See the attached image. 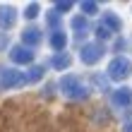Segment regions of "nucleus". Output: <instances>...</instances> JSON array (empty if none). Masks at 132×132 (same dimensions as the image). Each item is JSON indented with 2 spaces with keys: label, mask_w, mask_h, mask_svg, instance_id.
I'll return each instance as SVG.
<instances>
[{
  "label": "nucleus",
  "mask_w": 132,
  "mask_h": 132,
  "mask_svg": "<svg viewBox=\"0 0 132 132\" xmlns=\"http://www.w3.org/2000/svg\"><path fill=\"white\" fill-rule=\"evenodd\" d=\"M101 24H103L106 29H111V31H120V29H122V22L115 17L113 12H103V19H101Z\"/></svg>",
  "instance_id": "nucleus-10"
},
{
  "label": "nucleus",
  "mask_w": 132,
  "mask_h": 132,
  "mask_svg": "<svg viewBox=\"0 0 132 132\" xmlns=\"http://www.w3.org/2000/svg\"><path fill=\"white\" fill-rule=\"evenodd\" d=\"M60 89H63V94L67 98H87V94H89V89L84 87L79 82V77H75V75H65L63 79H60Z\"/></svg>",
  "instance_id": "nucleus-1"
},
{
  "label": "nucleus",
  "mask_w": 132,
  "mask_h": 132,
  "mask_svg": "<svg viewBox=\"0 0 132 132\" xmlns=\"http://www.w3.org/2000/svg\"><path fill=\"white\" fill-rule=\"evenodd\" d=\"M122 130H125V132H132V125H130V122H127V125H125V127H122Z\"/></svg>",
  "instance_id": "nucleus-21"
},
{
  "label": "nucleus",
  "mask_w": 132,
  "mask_h": 132,
  "mask_svg": "<svg viewBox=\"0 0 132 132\" xmlns=\"http://www.w3.org/2000/svg\"><path fill=\"white\" fill-rule=\"evenodd\" d=\"M70 7H72V0H58V3H55V10L58 12H67Z\"/></svg>",
  "instance_id": "nucleus-19"
},
{
  "label": "nucleus",
  "mask_w": 132,
  "mask_h": 132,
  "mask_svg": "<svg viewBox=\"0 0 132 132\" xmlns=\"http://www.w3.org/2000/svg\"><path fill=\"white\" fill-rule=\"evenodd\" d=\"M130 72H132V63H130L127 58H122V55L113 58V60H111V65H108V77H111V79H115V82L127 79Z\"/></svg>",
  "instance_id": "nucleus-2"
},
{
  "label": "nucleus",
  "mask_w": 132,
  "mask_h": 132,
  "mask_svg": "<svg viewBox=\"0 0 132 132\" xmlns=\"http://www.w3.org/2000/svg\"><path fill=\"white\" fill-rule=\"evenodd\" d=\"M43 72L46 70L41 67V65H34V67H29V72L24 75V79H27V84H34V82H38L43 77Z\"/></svg>",
  "instance_id": "nucleus-12"
},
{
  "label": "nucleus",
  "mask_w": 132,
  "mask_h": 132,
  "mask_svg": "<svg viewBox=\"0 0 132 132\" xmlns=\"http://www.w3.org/2000/svg\"><path fill=\"white\" fill-rule=\"evenodd\" d=\"M10 58H12V63H17V65H29L34 60V53H31V48H27V46H14L10 51Z\"/></svg>",
  "instance_id": "nucleus-5"
},
{
  "label": "nucleus",
  "mask_w": 132,
  "mask_h": 132,
  "mask_svg": "<svg viewBox=\"0 0 132 132\" xmlns=\"http://www.w3.org/2000/svg\"><path fill=\"white\" fill-rule=\"evenodd\" d=\"M111 34H113V31H111V29H106L103 24L96 27V38H98V41H108V38H111Z\"/></svg>",
  "instance_id": "nucleus-14"
},
{
  "label": "nucleus",
  "mask_w": 132,
  "mask_h": 132,
  "mask_svg": "<svg viewBox=\"0 0 132 132\" xmlns=\"http://www.w3.org/2000/svg\"><path fill=\"white\" fill-rule=\"evenodd\" d=\"M38 10H41L38 3H31V5L24 10V17H27V19H36V17H38Z\"/></svg>",
  "instance_id": "nucleus-16"
},
{
  "label": "nucleus",
  "mask_w": 132,
  "mask_h": 132,
  "mask_svg": "<svg viewBox=\"0 0 132 132\" xmlns=\"http://www.w3.org/2000/svg\"><path fill=\"white\" fill-rule=\"evenodd\" d=\"M22 41H24V46L29 48V46H36V43H41V29H36V27H29L22 31Z\"/></svg>",
  "instance_id": "nucleus-7"
},
{
  "label": "nucleus",
  "mask_w": 132,
  "mask_h": 132,
  "mask_svg": "<svg viewBox=\"0 0 132 132\" xmlns=\"http://www.w3.org/2000/svg\"><path fill=\"white\" fill-rule=\"evenodd\" d=\"M103 53H106L103 43H84V48L79 51V58L84 65H96L103 58Z\"/></svg>",
  "instance_id": "nucleus-3"
},
{
  "label": "nucleus",
  "mask_w": 132,
  "mask_h": 132,
  "mask_svg": "<svg viewBox=\"0 0 132 132\" xmlns=\"http://www.w3.org/2000/svg\"><path fill=\"white\" fill-rule=\"evenodd\" d=\"M14 19H17V12H14L12 5H0V29L7 31V29L14 27Z\"/></svg>",
  "instance_id": "nucleus-6"
},
{
  "label": "nucleus",
  "mask_w": 132,
  "mask_h": 132,
  "mask_svg": "<svg viewBox=\"0 0 132 132\" xmlns=\"http://www.w3.org/2000/svg\"><path fill=\"white\" fill-rule=\"evenodd\" d=\"M51 48L53 51H65V46H67V36H65V31H58V29H55V31H53L51 34Z\"/></svg>",
  "instance_id": "nucleus-9"
},
{
  "label": "nucleus",
  "mask_w": 132,
  "mask_h": 132,
  "mask_svg": "<svg viewBox=\"0 0 132 132\" xmlns=\"http://www.w3.org/2000/svg\"><path fill=\"white\" fill-rule=\"evenodd\" d=\"M72 29L77 31V38H82V36H87V31H89V22H87V17H72Z\"/></svg>",
  "instance_id": "nucleus-11"
},
{
  "label": "nucleus",
  "mask_w": 132,
  "mask_h": 132,
  "mask_svg": "<svg viewBox=\"0 0 132 132\" xmlns=\"http://www.w3.org/2000/svg\"><path fill=\"white\" fill-rule=\"evenodd\" d=\"M70 63H72V58H70L67 53H58V55L51 60V65L55 70H65V67H70Z\"/></svg>",
  "instance_id": "nucleus-13"
},
{
  "label": "nucleus",
  "mask_w": 132,
  "mask_h": 132,
  "mask_svg": "<svg viewBox=\"0 0 132 132\" xmlns=\"http://www.w3.org/2000/svg\"><path fill=\"white\" fill-rule=\"evenodd\" d=\"M0 84H3L5 89L22 87V84H27L24 72H19V70H14V67H7V70H3V79H0Z\"/></svg>",
  "instance_id": "nucleus-4"
},
{
  "label": "nucleus",
  "mask_w": 132,
  "mask_h": 132,
  "mask_svg": "<svg viewBox=\"0 0 132 132\" xmlns=\"http://www.w3.org/2000/svg\"><path fill=\"white\" fill-rule=\"evenodd\" d=\"M130 101H132V91L127 87H120V89H115L113 91V103L115 106H130Z\"/></svg>",
  "instance_id": "nucleus-8"
},
{
  "label": "nucleus",
  "mask_w": 132,
  "mask_h": 132,
  "mask_svg": "<svg viewBox=\"0 0 132 132\" xmlns=\"http://www.w3.org/2000/svg\"><path fill=\"white\" fill-rule=\"evenodd\" d=\"M91 82H94L101 91H108V79H106V77H101V75H91Z\"/></svg>",
  "instance_id": "nucleus-15"
},
{
  "label": "nucleus",
  "mask_w": 132,
  "mask_h": 132,
  "mask_svg": "<svg viewBox=\"0 0 132 132\" xmlns=\"http://www.w3.org/2000/svg\"><path fill=\"white\" fill-rule=\"evenodd\" d=\"M58 22H60V12H58V10L48 12V27H51V29H55V27H58Z\"/></svg>",
  "instance_id": "nucleus-18"
},
{
  "label": "nucleus",
  "mask_w": 132,
  "mask_h": 132,
  "mask_svg": "<svg viewBox=\"0 0 132 132\" xmlns=\"http://www.w3.org/2000/svg\"><path fill=\"white\" fill-rule=\"evenodd\" d=\"M125 48V38H118V43H115V51H122Z\"/></svg>",
  "instance_id": "nucleus-20"
},
{
  "label": "nucleus",
  "mask_w": 132,
  "mask_h": 132,
  "mask_svg": "<svg viewBox=\"0 0 132 132\" xmlns=\"http://www.w3.org/2000/svg\"><path fill=\"white\" fill-rule=\"evenodd\" d=\"M82 12H84V14H96V12H98V5L91 3V0H89V3H82Z\"/></svg>",
  "instance_id": "nucleus-17"
}]
</instances>
